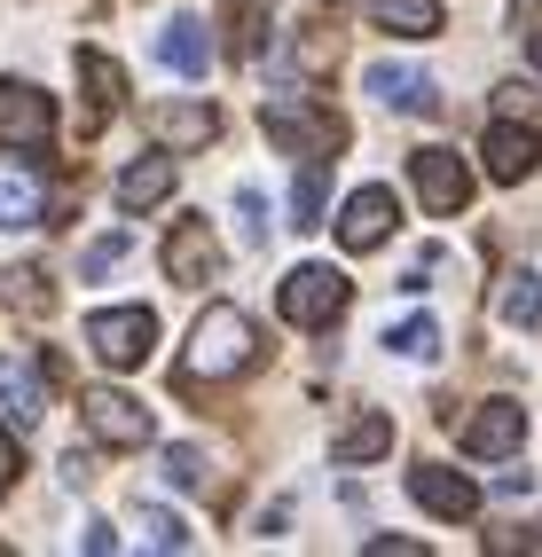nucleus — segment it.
<instances>
[{"label": "nucleus", "instance_id": "obj_1", "mask_svg": "<svg viewBox=\"0 0 542 557\" xmlns=\"http://www.w3.org/2000/svg\"><path fill=\"white\" fill-rule=\"evenodd\" d=\"M260 322L236 314V307H205L189 346H181V385H212V377H244V369H260Z\"/></svg>", "mask_w": 542, "mask_h": 557}, {"label": "nucleus", "instance_id": "obj_2", "mask_svg": "<svg viewBox=\"0 0 542 557\" xmlns=\"http://www.w3.org/2000/svg\"><path fill=\"white\" fill-rule=\"evenodd\" d=\"M260 126H268V141L275 150H292V158H307V165H331L338 150H346V119L338 110H322V102H292V95H268L260 102Z\"/></svg>", "mask_w": 542, "mask_h": 557}, {"label": "nucleus", "instance_id": "obj_3", "mask_svg": "<svg viewBox=\"0 0 542 557\" xmlns=\"http://www.w3.org/2000/svg\"><path fill=\"white\" fill-rule=\"evenodd\" d=\"M346 299H354V283L338 268H292V275L275 283V307H283L292 330H331L346 314Z\"/></svg>", "mask_w": 542, "mask_h": 557}, {"label": "nucleus", "instance_id": "obj_4", "mask_svg": "<svg viewBox=\"0 0 542 557\" xmlns=\"http://www.w3.org/2000/svg\"><path fill=\"white\" fill-rule=\"evenodd\" d=\"M409 189L424 212H464L472 205V165H464V150H448V141H424V150H409Z\"/></svg>", "mask_w": 542, "mask_h": 557}, {"label": "nucleus", "instance_id": "obj_5", "mask_svg": "<svg viewBox=\"0 0 542 557\" xmlns=\"http://www.w3.org/2000/svg\"><path fill=\"white\" fill-rule=\"evenodd\" d=\"M87 346H95L102 369H141V361H150V346H158V314H150V307H102V314L87 322Z\"/></svg>", "mask_w": 542, "mask_h": 557}, {"label": "nucleus", "instance_id": "obj_6", "mask_svg": "<svg viewBox=\"0 0 542 557\" xmlns=\"http://www.w3.org/2000/svg\"><path fill=\"white\" fill-rule=\"evenodd\" d=\"M393 220H402V205H393V189H378V181H361V189L338 205V220H331V228H338V251H385L393 244Z\"/></svg>", "mask_w": 542, "mask_h": 557}, {"label": "nucleus", "instance_id": "obj_7", "mask_svg": "<svg viewBox=\"0 0 542 557\" xmlns=\"http://www.w3.org/2000/svg\"><path fill=\"white\" fill-rule=\"evenodd\" d=\"M56 141V102L24 79H0V150H48Z\"/></svg>", "mask_w": 542, "mask_h": 557}, {"label": "nucleus", "instance_id": "obj_8", "mask_svg": "<svg viewBox=\"0 0 542 557\" xmlns=\"http://www.w3.org/2000/svg\"><path fill=\"white\" fill-rule=\"evenodd\" d=\"M79 417H87V432L102 440V448H150V408L141 400H126V393H111V385H95L87 400H79Z\"/></svg>", "mask_w": 542, "mask_h": 557}, {"label": "nucleus", "instance_id": "obj_9", "mask_svg": "<svg viewBox=\"0 0 542 557\" xmlns=\"http://www.w3.org/2000/svg\"><path fill=\"white\" fill-rule=\"evenodd\" d=\"M212 275H221V236H212V220L181 212L165 236V283H212Z\"/></svg>", "mask_w": 542, "mask_h": 557}, {"label": "nucleus", "instance_id": "obj_10", "mask_svg": "<svg viewBox=\"0 0 542 557\" xmlns=\"http://www.w3.org/2000/svg\"><path fill=\"white\" fill-rule=\"evenodd\" d=\"M456 440H464V456H519V440H527V408L519 400H480L472 417L456 424Z\"/></svg>", "mask_w": 542, "mask_h": 557}, {"label": "nucleus", "instance_id": "obj_11", "mask_svg": "<svg viewBox=\"0 0 542 557\" xmlns=\"http://www.w3.org/2000/svg\"><path fill=\"white\" fill-rule=\"evenodd\" d=\"M0 408H9L16 424H40V417H48V361L0 354Z\"/></svg>", "mask_w": 542, "mask_h": 557}, {"label": "nucleus", "instance_id": "obj_12", "mask_svg": "<svg viewBox=\"0 0 542 557\" xmlns=\"http://www.w3.org/2000/svg\"><path fill=\"white\" fill-rule=\"evenodd\" d=\"M488 181H503V189H519V181L534 173V158H542V141H534V126H519V119H495L488 126Z\"/></svg>", "mask_w": 542, "mask_h": 557}, {"label": "nucleus", "instance_id": "obj_13", "mask_svg": "<svg viewBox=\"0 0 542 557\" xmlns=\"http://www.w3.org/2000/svg\"><path fill=\"white\" fill-rule=\"evenodd\" d=\"M409 495H417L432 518H472V510H480V487H472L464 471H448V463H417V471H409Z\"/></svg>", "mask_w": 542, "mask_h": 557}, {"label": "nucleus", "instance_id": "obj_14", "mask_svg": "<svg viewBox=\"0 0 542 557\" xmlns=\"http://www.w3.org/2000/svg\"><path fill=\"white\" fill-rule=\"evenodd\" d=\"M0 228H48V189L16 158H0Z\"/></svg>", "mask_w": 542, "mask_h": 557}, {"label": "nucleus", "instance_id": "obj_15", "mask_svg": "<svg viewBox=\"0 0 542 557\" xmlns=\"http://www.w3.org/2000/svg\"><path fill=\"white\" fill-rule=\"evenodd\" d=\"M361 87H370L385 110H441V87H432L417 63H370V71H361Z\"/></svg>", "mask_w": 542, "mask_h": 557}, {"label": "nucleus", "instance_id": "obj_16", "mask_svg": "<svg viewBox=\"0 0 542 557\" xmlns=\"http://www.w3.org/2000/svg\"><path fill=\"white\" fill-rule=\"evenodd\" d=\"M158 63L181 71V79H205V63H212V40H205V16H173L158 32Z\"/></svg>", "mask_w": 542, "mask_h": 557}, {"label": "nucleus", "instance_id": "obj_17", "mask_svg": "<svg viewBox=\"0 0 542 557\" xmlns=\"http://www.w3.org/2000/svg\"><path fill=\"white\" fill-rule=\"evenodd\" d=\"M158 134L173 141V158L181 150H212V141H221V110L212 102H173V110H158Z\"/></svg>", "mask_w": 542, "mask_h": 557}, {"label": "nucleus", "instance_id": "obj_18", "mask_svg": "<svg viewBox=\"0 0 542 557\" xmlns=\"http://www.w3.org/2000/svg\"><path fill=\"white\" fill-rule=\"evenodd\" d=\"M173 197V158H134L119 173V212H150Z\"/></svg>", "mask_w": 542, "mask_h": 557}, {"label": "nucleus", "instance_id": "obj_19", "mask_svg": "<svg viewBox=\"0 0 542 557\" xmlns=\"http://www.w3.org/2000/svg\"><path fill=\"white\" fill-rule=\"evenodd\" d=\"M79 79H87V102H95V119H119L126 110V71L102 55V48H79Z\"/></svg>", "mask_w": 542, "mask_h": 557}, {"label": "nucleus", "instance_id": "obj_20", "mask_svg": "<svg viewBox=\"0 0 542 557\" xmlns=\"http://www.w3.org/2000/svg\"><path fill=\"white\" fill-rule=\"evenodd\" d=\"M0 307H16L24 322H48L56 314V290L40 268H0Z\"/></svg>", "mask_w": 542, "mask_h": 557}, {"label": "nucleus", "instance_id": "obj_21", "mask_svg": "<svg viewBox=\"0 0 542 557\" xmlns=\"http://www.w3.org/2000/svg\"><path fill=\"white\" fill-rule=\"evenodd\" d=\"M378 24L393 32V40H432V32L448 24L441 0H378Z\"/></svg>", "mask_w": 542, "mask_h": 557}, {"label": "nucleus", "instance_id": "obj_22", "mask_svg": "<svg viewBox=\"0 0 542 557\" xmlns=\"http://www.w3.org/2000/svg\"><path fill=\"white\" fill-rule=\"evenodd\" d=\"M385 448H393V424L378 417V408L354 417V424H338V463H378Z\"/></svg>", "mask_w": 542, "mask_h": 557}, {"label": "nucleus", "instance_id": "obj_23", "mask_svg": "<svg viewBox=\"0 0 542 557\" xmlns=\"http://www.w3.org/2000/svg\"><path fill=\"white\" fill-rule=\"evenodd\" d=\"M495 314L519 322V330H534V322H542V275H512V283L495 290Z\"/></svg>", "mask_w": 542, "mask_h": 557}, {"label": "nucleus", "instance_id": "obj_24", "mask_svg": "<svg viewBox=\"0 0 542 557\" xmlns=\"http://www.w3.org/2000/svg\"><path fill=\"white\" fill-rule=\"evenodd\" d=\"M134 534H141V549H189V527H181L173 510H158V503L134 510Z\"/></svg>", "mask_w": 542, "mask_h": 557}, {"label": "nucleus", "instance_id": "obj_25", "mask_svg": "<svg viewBox=\"0 0 542 557\" xmlns=\"http://www.w3.org/2000/svg\"><path fill=\"white\" fill-rule=\"evenodd\" d=\"M126 251H134V236H126V228H111V236H95V244L79 251V275H87V283H95V275H111V268H119Z\"/></svg>", "mask_w": 542, "mask_h": 557}, {"label": "nucleus", "instance_id": "obj_26", "mask_svg": "<svg viewBox=\"0 0 542 557\" xmlns=\"http://www.w3.org/2000/svg\"><path fill=\"white\" fill-rule=\"evenodd\" d=\"M315 220H322V165H307L292 181V228H315Z\"/></svg>", "mask_w": 542, "mask_h": 557}, {"label": "nucleus", "instance_id": "obj_27", "mask_svg": "<svg viewBox=\"0 0 542 557\" xmlns=\"http://www.w3.org/2000/svg\"><path fill=\"white\" fill-rule=\"evenodd\" d=\"M236 220H244V251H260V244H268V197L251 189V181L236 189Z\"/></svg>", "mask_w": 542, "mask_h": 557}, {"label": "nucleus", "instance_id": "obj_28", "mask_svg": "<svg viewBox=\"0 0 542 557\" xmlns=\"http://www.w3.org/2000/svg\"><path fill=\"white\" fill-rule=\"evenodd\" d=\"M385 346H393V354H424V361H432V354H441V330H432V322H393V330H385Z\"/></svg>", "mask_w": 542, "mask_h": 557}, {"label": "nucleus", "instance_id": "obj_29", "mask_svg": "<svg viewBox=\"0 0 542 557\" xmlns=\"http://www.w3.org/2000/svg\"><path fill=\"white\" fill-rule=\"evenodd\" d=\"M165 479L197 495V487H205V456H197V448H165Z\"/></svg>", "mask_w": 542, "mask_h": 557}, {"label": "nucleus", "instance_id": "obj_30", "mask_svg": "<svg viewBox=\"0 0 542 557\" xmlns=\"http://www.w3.org/2000/svg\"><path fill=\"white\" fill-rule=\"evenodd\" d=\"M229 48H236V55H260V9H251V0L229 16Z\"/></svg>", "mask_w": 542, "mask_h": 557}, {"label": "nucleus", "instance_id": "obj_31", "mask_svg": "<svg viewBox=\"0 0 542 557\" xmlns=\"http://www.w3.org/2000/svg\"><path fill=\"white\" fill-rule=\"evenodd\" d=\"M534 110H542V95H534L527 79H512V87H503V119H534Z\"/></svg>", "mask_w": 542, "mask_h": 557}, {"label": "nucleus", "instance_id": "obj_32", "mask_svg": "<svg viewBox=\"0 0 542 557\" xmlns=\"http://www.w3.org/2000/svg\"><path fill=\"white\" fill-rule=\"evenodd\" d=\"M361 549H370V557H417L424 542H409V534H370V542H361Z\"/></svg>", "mask_w": 542, "mask_h": 557}, {"label": "nucleus", "instance_id": "obj_33", "mask_svg": "<svg viewBox=\"0 0 542 557\" xmlns=\"http://www.w3.org/2000/svg\"><path fill=\"white\" fill-rule=\"evenodd\" d=\"M16 471H24V456H16V440H9V424H0V495L16 487Z\"/></svg>", "mask_w": 542, "mask_h": 557}, {"label": "nucleus", "instance_id": "obj_34", "mask_svg": "<svg viewBox=\"0 0 542 557\" xmlns=\"http://www.w3.org/2000/svg\"><path fill=\"white\" fill-rule=\"evenodd\" d=\"M512 32L534 40V32H542V0H512Z\"/></svg>", "mask_w": 542, "mask_h": 557}, {"label": "nucleus", "instance_id": "obj_35", "mask_svg": "<svg viewBox=\"0 0 542 557\" xmlns=\"http://www.w3.org/2000/svg\"><path fill=\"white\" fill-rule=\"evenodd\" d=\"M79 549H87V557H102V549H119V534H111V527H87V534H79Z\"/></svg>", "mask_w": 542, "mask_h": 557}, {"label": "nucleus", "instance_id": "obj_36", "mask_svg": "<svg viewBox=\"0 0 542 557\" xmlns=\"http://www.w3.org/2000/svg\"><path fill=\"white\" fill-rule=\"evenodd\" d=\"M527 55H534V79H542V32H534V40H527Z\"/></svg>", "mask_w": 542, "mask_h": 557}, {"label": "nucleus", "instance_id": "obj_37", "mask_svg": "<svg viewBox=\"0 0 542 557\" xmlns=\"http://www.w3.org/2000/svg\"><path fill=\"white\" fill-rule=\"evenodd\" d=\"M331 9H346V0H331Z\"/></svg>", "mask_w": 542, "mask_h": 557}, {"label": "nucleus", "instance_id": "obj_38", "mask_svg": "<svg viewBox=\"0 0 542 557\" xmlns=\"http://www.w3.org/2000/svg\"><path fill=\"white\" fill-rule=\"evenodd\" d=\"M0 549H9V542H0Z\"/></svg>", "mask_w": 542, "mask_h": 557}]
</instances>
